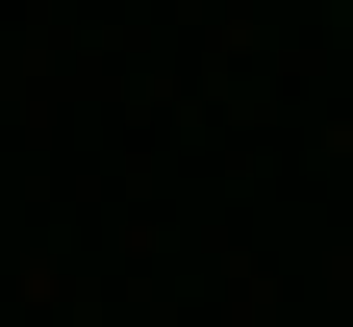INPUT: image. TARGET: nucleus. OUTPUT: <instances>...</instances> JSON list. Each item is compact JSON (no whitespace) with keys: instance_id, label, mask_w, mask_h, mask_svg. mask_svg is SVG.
Masks as SVG:
<instances>
[]
</instances>
